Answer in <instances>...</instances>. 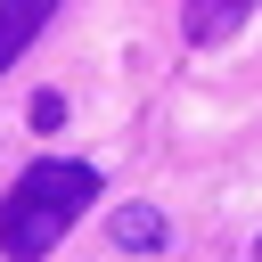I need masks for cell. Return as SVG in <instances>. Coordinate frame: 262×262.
<instances>
[{"instance_id":"4","label":"cell","mask_w":262,"mask_h":262,"mask_svg":"<svg viewBox=\"0 0 262 262\" xmlns=\"http://www.w3.org/2000/svg\"><path fill=\"white\" fill-rule=\"evenodd\" d=\"M115 246L156 254V246H164V213H156V205H123V213H115Z\"/></svg>"},{"instance_id":"2","label":"cell","mask_w":262,"mask_h":262,"mask_svg":"<svg viewBox=\"0 0 262 262\" xmlns=\"http://www.w3.org/2000/svg\"><path fill=\"white\" fill-rule=\"evenodd\" d=\"M57 16V0H0V74L33 49V33Z\"/></svg>"},{"instance_id":"1","label":"cell","mask_w":262,"mask_h":262,"mask_svg":"<svg viewBox=\"0 0 262 262\" xmlns=\"http://www.w3.org/2000/svg\"><path fill=\"white\" fill-rule=\"evenodd\" d=\"M90 196H98V172H90V164L41 156V164H33V172L0 196V254H8V262H41Z\"/></svg>"},{"instance_id":"3","label":"cell","mask_w":262,"mask_h":262,"mask_svg":"<svg viewBox=\"0 0 262 262\" xmlns=\"http://www.w3.org/2000/svg\"><path fill=\"white\" fill-rule=\"evenodd\" d=\"M246 16H254V0H188V8H180V25H188V41H196V49L229 41Z\"/></svg>"},{"instance_id":"5","label":"cell","mask_w":262,"mask_h":262,"mask_svg":"<svg viewBox=\"0 0 262 262\" xmlns=\"http://www.w3.org/2000/svg\"><path fill=\"white\" fill-rule=\"evenodd\" d=\"M57 123H66V98L41 90V98H33V131H57Z\"/></svg>"}]
</instances>
